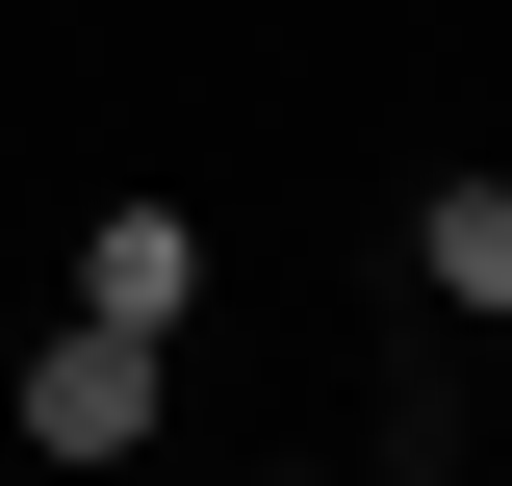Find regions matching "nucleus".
<instances>
[{"label":"nucleus","instance_id":"nucleus-1","mask_svg":"<svg viewBox=\"0 0 512 486\" xmlns=\"http://www.w3.org/2000/svg\"><path fill=\"white\" fill-rule=\"evenodd\" d=\"M26 435H52V461H128V435H154V333H103V307H77L52 359H26Z\"/></svg>","mask_w":512,"mask_h":486},{"label":"nucleus","instance_id":"nucleus-2","mask_svg":"<svg viewBox=\"0 0 512 486\" xmlns=\"http://www.w3.org/2000/svg\"><path fill=\"white\" fill-rule=\"evenodd\" d=\"M77 307H103V333H180V307H205V231H180V205H103V231H77Z\"/></svg>","mask_w":512,"mask_h":486},{"label":"nucleus","instance_id":"nucleus-3","mask_svg":"<svg viewBox=\"0 0 512 486\" xmlns=\"http://www.w3.org/2000/svg\"><path fill=\"white\" fill-rule=\"evenodd\" d=\"M410 256H436V307H512V180H436Z\"/></svg>","mask_w":512,"mask_h":486}]
</instances>
